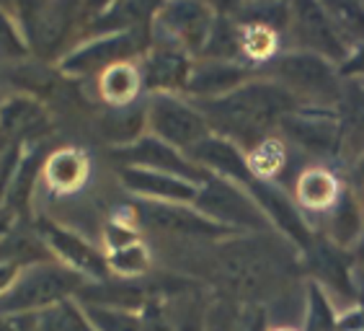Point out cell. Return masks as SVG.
I'll use <instances>...</instances> for the list:
<instances>
[{
    "mask_svg": "<svg viewBox=\"0 0 364 331\" xmlns=\"http://www.w3.org/2000/svg\"><path fill=\"white\" fill-rule=\"evenodd\" d=\"M204 114L210 130L225 140H232L243 150L279 132V122L297 109V99L287 88L259 75L235 91L218 99L194 101Z\"/></svg>",
    "mask_w": 364,
    "mask_h": 331,
    "instance_id": "6da1fadb",
    "label": "cell"
},
{
    "mask_svg": "<svg viewBox=\"0 0 364 331\" xmlns=\"http://www.w3.org/2000/svg\"><path fill=\"white\" fill-rule=\"evenodd\" d=\"M259 75L269 78L282 88H287L300 106L310 109H333L338 112L343 96V80L341 73L333 63L323 60L310 52L284 50L269 60L261 68Z\"/></svg>",
    "mask_w": 364,
    "mask_h": 331,
    "instance_id": "7a4b0ae2",
    "label": "cell"
},
{
    "mask_svg": "<svg viewBox=\"0 0 364 331\" xmlns=\"http://www.w3.org/2000/svg\"><path fill=\"white\" fill-rule=\"evenodd\" d=\"M88 285L83 275L68 269L60 261H42L34 267L21 269V275L0 295V313H23L39 316L44 310L73 300Z\"/></svg>",
    "mask_w": 364,
    "mask_h": 331,
    "instance_id": "3957f363",
    "label": "cell"
},
{
    "mask_svg": "<svg viewBox=\"0 0 364 331\" xmlns=\"http://www.w3.org/2000/svg\"><path fill=\"white\" fill-rule=\"evenodd\" d=\"M215 21H218L215 3H194V0L161 3L150 21V36L153 42L178 47L194 60H199Z\"/></svg>",
    "mask_w": 364,
    "mask_h": 331,
    "instance_id": "277c9868",
    "label": "cell"
},
{
    "mask_svg": "<svg viewBox=\"0 0 364 331\" xmlns=\"http://www.w3.org/2000/svg\"><path fill=\"white\" fill-rule=\"evenodd\" d=\"M194 207L220 226L235 233H272V223L267 220L259 202L251 197V191L220 177H207L199 186Z\"/></svg>",
    "mask_w": 364,
    "mask_h": 331,
    "instance_id": "5b68a950",
    "label": "cell"
},
{
    "mask_svg": "<svg viewBox=\"0 0 364 331\" xmlns=\"http://www.w3.org/2000/svg\"><path fill=\"white\" fill-rule=\"evenodd\" d=\"M147 132L189 153L196 142L210 137L212 130L191 99L181 93H158L147 96Z\"/></svg>",
    "mask_w": 364,
    "mask_h": 331,
    "instance_id": "8992f818",
    "label": "cell"
},
{
    "mask_svg": "<svg viewBox=\"0 0 364 331\" xmlns=\"http://www.w3.org/2000/svg\"><path fill=\"white\" fill-rule=\"evenodd\" d=\"M150 42H145L137 28L132 31H119V34L88 36L85 42L75 44L60 57V70L65 75H101L109 68L119 63H137L147 52Z\"/></svg>",
    "mask_w": 364,
    "mask_h": 331,
    "instance_id": "52a82bcc",
    "label": "cell"
},
{
    "mask_svg": "<svg viewBox=\"0 0 364 331\" xmlns=\"http://www.w3.org/2000/svg\"><path fill=\"white\" fill-rule=\"evenodd\" d=\"M11 14L23 31L28 52L39 57H55L68 42L75 26V14L83 6L75 3H11Z\"/></svg>",
    "mask_w": 364,
    "mask_h": 331,
    "instance_id": "ba28073f",
    "label": "cell"
},
{
    "mask_svg": "<svg viewBox=\"0 0 364 331\" xmlns=\"http://www.w3.org/2000/svg\"><path fill=\"white\" fill-rule=\"evenodd\" d=\"M134 223L147 231L163 233V236H178V238H202V241H223L232 236H243L230 228L220 226L215 220L196 210L194 204H173V202H132Z\"/></svg>",
    "mask_w": 364,
    "mask_h": 331,
    "instance_id": "9c48e42d",
    "label": "cell"
},
{
    "mask_svg": "<svg viewBox=\"0 0 364 331\" xmlns=\"http://www.w3.org/2000/svg\"><path fill=\"white\" fill-rule=\"evenodd\" d=\"M289 50L310 52L341 68L351 50L331 21L323 3H292V23L287 28Z\"/></svg>",
    "mask_w": 364,
    "mask_h": 331,
    "instance_id": "30bf717a",
    "label": "cell"
},
{
    "mask_svg": "<svg viewBox=\"0 0 364 331\" xmlns=\"http://www.w3.org/2000/svg\"><path fill=\"white\" fill-rule=\"evenodd\" d=\"M279 135L289 148L313 158H338L341 155V120L333 109L297 106L279 122Z\"/></svg>",
    "mask_w": 364,
    "mask_h": 331,
    "instance_id": "8fae6325",
    "label": "cell"
},
{
    "mask_svg": "<svg viewBox=\"0 0 364 331\" xmlns=\"http://www.w3.org/2000/svg\"><path fill=\"white\" fill-rule=\"evenodd\" d=\"M302 261L308 264L310 280L316 282V285H321L333 298V303L338 308L341 310L357 308L359 277H357V269L351 267L357 261V256L343 251V248H336L326 238H318L316 246L302 256Z\"/></svg>",
    "mask_w": 364,
    "mask_h": 331,
    "instance_id": "7c38bea8",
    "label": "cell"
},
{
    "mask_svg": "<svg viewBox=\"0 0 364 331\" xmlns=\"http://www.w3.org/2000/svg\"><path fill=\"white\" fill-rule=\"evenodd\" d=\"M114 161L119 163V169H145V171H161V174H171V177H181L186 182L202 186L207 182V171H202L196 163L186 158V153L176 150L173 145L163 142L161 137L147 132L137 142L127 145V148H114L109 153Z\"/></svg>",
    "mask_w": 364,
    "mask_h": 331,
    "instance_id": "4fadbf2b",
    "label": "cell"
},
{
    "mask_svg": "<svg viewBox=\"0 0 364 331\" xmlns=\"http://www.w3.org/2000/svg\"><path fill=\"white\" fill-rule=\"evenodd\" d=\"M248 191L259 202V207L264 210L274 231L279 233L284 241H289L302 256L316 246L318 238L313 236L310 223L305 220V215H302V210L297 207V202L292 199L289 191L282 189L277 182H264V179H256L248 186Z\"/></svg>",
    "mask_w": 364,
    "mask_h": 331,
    "instance_id": "5bb4252c",
    "label": "cell"
},
{
    "mask_svg": "<svg viewBox=\"0 0 364 331\" xmlns=\"http://www.w3.org/2000/svg\"><path fill=\"white\" fill-rule=\"evenodd\" d=\"M36 233L44 238L55 261L65 264V267L77 272V275H83L88 282H104L112 277L106 254H101L93 243H88L75 231H68V228L57 226V223L44 220V223L36 226Z\"/></svg>",
    "mask_w": 364,
    "mask_h": 331,
    "instance_id": "9a60e30c",
    "label": "cell"
},
{
    "mask_svg": "<svg viewBox=\"0 0 364 331\" xmlns=\"http://www.w3.org/2000/svg\"><path fill=\"white\" fill-rule=\"evenodd\" d=\"M137 68L142 78V91L147 96H158V93H181L183 96L191 68H194V57L171 44L150 42L147 52L137 60Z\"/></svg>",
    "mask_w": 364,
    "mask_h": 331,
    "instance_id": "2e32d148",
    "label": "cell"
},
{
    "mask_svg": "<svg viewBox=\"0 0 364 331\" xmlns=\"http://www.w3.org/2000/svg\"><path fill=\"white\" fill-rule=\"evenodd\" d=\"M49 132V114L26 93H16L0 101V153L21 145L42 142Z\"/></svg>",
    "mask_w": 364,
    "mask_h": 331,
    "instance_id": "e0dca14e",
    "label": "cell"
},
{
    "mask_svg": "<svg viewBox=\"0 0 364 331\" xmlns=\"http://www.w3.org/2000/svg\"><path fill=\"white\" fill-rule=\"evenodd\" d=\"M191 163H196L202 171H207L210 177L228 179V182L238 184L243 189H248L256 182V174L251 171L248 155L240 145L232 140H225L220 135L212 132L210 137H204L202 142H196L194 148L186 153Z\"/></svg>",
    "mask_w": 364,
    "mask_h": 331,
    "instance_id": "ac0fdd59",
    "label": "cell"
},
{
    "mask_svg": "<svg viewBox=\"0 0 364 331\" xmlns=\"http://www.w3.org/2000/svg\"><path fill=\"white\" fill-rule=\"evenodd\" d=\"M253 78H259V73L253 70L251 65L220 63V60H194L183 96L191 101L218 99V96H225V93L245 85Z\"/></svg>",
    "mask_w": 364,
    "mask_h": 331,
    "instance_id": "d6986e66",
    "label": "cell"
},
{
    "mask_svg": "<svg viewBox=\"0 0 364 331\" xmlns=\"http://www.w3.org/2000/svg\"><path fill=\"white\" fill-rule=\"evenodd\" d=\"M119 182L134 199L147 202H173V204H194L199 186L181 177H171L161 171L145 169H119Z\"/></svg>",
    "mask_w": 364,
    "mask_h": 331,
    "instance_id": "ffe728a7",
    "label": "cell"
},
{
    "mask_svg": "<svg viewBox=\"0 0 364 331\" xmlns=\"http://www.w3.org/2000/svg\"><path fill=\"white\" fill-rule=\"evenodd\" d=\"M323 220H326V231L321 238L357 256L364 238V202L357 191L351 186H343L338 202L323 215Z\"/></svg>",
    "mask_w": 364,
    "mask_h": 331,
    "instance_id": "44dd1931",
    "label": "cell"
},
{
    "mask_svg": "<svg viewBox=\"0 0 364 331\" xmlns=\"http://www.w3.org/2000/svg\"><path fill=\"white\" fill-rule=\"evenodd\" d=\"M346 184L338 182V177L328 166H308L297 174L292 184V199L302 212L308 215H326V212L338 202Z\"/></svg>",
    "mask_w": 364,
    "mask_h": 331,
    "instance_id": "7402d4cb",
    "label": "cell"
},
{
    "mask_svg": "<svg viewBox=\"0 0 364 331\" xmlns=\"http://www.w3.org/2000/svg\"><path fill=\"white\" fill-rule=\"evenodd\" d=\"M98 135L114 148H127L147 135V99L127 106H109L96 122Z\"/></svg>",
    "mask_w": 364,
    "mask_h": 331,
    "instance_id": "603a6c76",
    "label": "cell"
},
{
    "mask_svg": "<svg viewBox=\"0 0 364 331\" xmlns=\"http://www.w3.org/2000/svg\"><path fill=\"white\" fill-rule=\"evenodd\" d=\"M338 120H341V155L338 161L346 166L364 155V83L362 80H346L343 96L338 104Z\"/></svg>",
    "mask_w": 364,
    "mask_h": 331,
    "instance_id": "cb8c5ba5",
    "label": "cell"
},
{
    "mask_svg": "<svg viewBox=\"0 0 364 331\" xmlns=\"http://www.w3.org/2000/svg\"><path fill=\"white\" fill-rule=\"evenodd\" d=\"M42 177L52 191H60V194L75 191L88 179V158L77 148H60L47 155Z\"/></svg>",
    "mask_w": 364,
    "mask_h": 331,
    "instance_id": "d4e9b609",
    "label": "cell"
},
{
    "mask_svg": "<svg viewBox=\"0 0 364 331\" xmlns=\"http://www.w3.org/2000/svg\"><path fill=\"white\" fill-rule=\"evenodd\" d=\"M218 8L238 26H264L287 34L292 23V3H225Z\"/></svg>",
    "mask_w": 364,
    "mask_h": 331,
    "instance_id": "484cf974",
    "label": "cell"
},
{
    "mask_svg": "<svg viewBox=\"0 0 364 331\" xmlns=\"http://www.w3.org/2000/svg\"><path fill=\"white\" fill-rule=\"evenodd\" d=\"M98 93L109 106H127L140 101L142 78L137 63H119L98 75Z\"/></svg>",
    "mask_w": 364,
    "mask_h": 331,
    "instance_id": "4316f807",
    "label": "cell"
},
{
    "mask_svg": "<svg viewBox=\"0 0 364 331\" xmlns=\"http://www.w3.org/2000/svg\"><path fill=\"white\" fill-rule=\"evenodd\" d=\"M338 321H341V308L333 303V298L313 280L305 282L302 331H338Z\"/></svg>",
    "mask_w": 364,
    "mask_h": 331,
    "instance_id": "83f0119b",
    "label": "cell"
},
{
    "mask_svg": "<svg viewBox=\"0 0 364 331\" xmlns=\"http://www.w3.org/2000/svg\"><path fill=\"white\" fill-rule=\"evenodd\" d=\"M248 155V163H251V171L256 174V179H264V182H274L282 171L287 169V158H289V145L284 137H267V140L256 142L251 150H245Z\"/></svg>",
    "mask_w": 364,
    "mask_h": 331,
    "instance_id": "f1b7e54d",
    "label": "cell"
},
{
    "mask_svg": "<svg viewBox=\"0 0 364 331\" xmlns=\"http://www.w3.org/2000/svg\"><path fill=\"white\" fill-rule=\"evenodd\" d=\"M328 11L331 21L341 34V39L349 44V50H357L364 44V3L357 0H328L323 3Z\"/></svg>",
    "mask_w": 364,
    "mask_h": 331,
    "instance_id": "f546056e",
    "label": "cell"
},
{
    "mask_svg": "<svg viewBox=\"0 0 364 331\" xmlns=\"http://www.w3.org/2000/svg\"><path fill=\"white\" fill-rule=\"evenodd\" d=\"M36 331H96L83 303L73 298L36 316Z\"/></svg>",
    "mask_w": 364,
    "mask_h": 331,
    "instance_id": "4dcf8cb0",
    "label": "cell"
},
{
    "mask_svg": "<svg viewBox=\"0 0 364 331\" xmlns=\"http://www.w3.org/2000/svg\"><path fill=\"white\" fill-rule=\"evenodd\" d=\"M106 261H109V272L117 275L119 280H140V277L147 275L150 267H153L150 248H147L142 241H134L129 246L106 251Z\"/></svg>",
    "mask_w": 364,
    "mask_h": 331,
    "instance_id": "1f68e13d",
    "label": "cell"
},
{
    "mask_svg": "<svg viewBox=\"0 0 364 331\" xmlns=\"http://www.w3.org/2000/svg\"><path fill=\"white\" fill-rule=\"evenodd\" d=\"M83 308L96 331H145L142 310L112 308V305H93V303H83Z\"/></svg>",
    "mask_w": 364,
    "mask_h": 331,
    "instance_id": "d6a6232c",
    "label": "cell"
},
{
    "mask_svg": "<svg viewBox=\"0 0 364 331\" xmlns=\"http://www.w3.org/2000/svg\"><path fill=\"white\" fill-rule=\"evenodd\" d=\"M166 303H168L173 331H207V308L196 298V293L178 290Z\"/></svg>",
    "mask_w": 364,
    "mask_h": 331,
    "instance_id": "836d02e7",
    "label": "cell"
},
{
    "mask_svg": "<svg viewBox=\"0 0 364 331\" xmlns=\"http://www.w3.org/2000/svg\"><path fill=\"white\" fill-rule=\"evenodd\" d=\"M0 55L8 57H26L28 44L23 39V31L14 19L11 8L0 3Z\"/></svg>",
    "mask_w": 364,
    "mask_h": 331,
    "instance_id": "e575fe53",
    "label": "cell"
},
{
    "mask_svg": "<svg viewBox=\"0 0 364 331\" xmlns=\"http://www.w3.org/2000/svg\"><path fill=\"white\" fill-rule=\"evenodd\" d=\"M343 80H364V44L357 47V50H351L349 60L338 68Z\"/></svg>",
    "mask_w": 364,
    "mask_h": 331,
    "instance_id": "d590c367",
    "label": "cell"
},
{
    "mask_svg": "<svg viewBox=\"0 0 364 331\" xmlns=\"http://www.w3.org/2000/svg\"><path fill=\"white\" fill-rule=\"evenodd\" d=\"M0 331H36V316L0 313Z\"/></svg>",
    "mask_w": 364,
    "mask_h": 331,
    "instance_id": "8d00e7d4",
    "label": "cell"
},
{
    "mask_svg": "<svg viewBox=\"0 0 364 331\" xmlns=\"http://www.w3.org/2000/svg\"><path fill=\"white\" fill-rule=\"evenodd\" d=\"M346 186L357 191L364 189V155H359L357 161L346 166Z\"/></svg>",
    "mask_w": 364,
    "mask_h": 331,
    "instance_id": "74e56055",
    "label": "cell"
},
{
    "mask_svg": "<svg viewBox=\"0 0 364 331\" xmlns=\"http://www.w3.org/2000/svg\"><path fill=\"white\" fill-rule=\"evenodd\" d=\"M16 223H18V215H16L11 207H6V204H3V207H0V238H6L8 233L14 231Z\"/></svg>",
    "mask_w": 364,
    "mask_h": 331,
    "instance_id": "f35d334b",
    "label": "cell"
},
{
    "mask_svg": "<svg viewBox=\"0 0 364 331\" xmlns=\"http://www.w3.org/2000/svg\"><path fill=\"white\" fill-rule=\"evenodd\" d=\"M354 191H357V189H354ZM357 194L362 197V202H364V189H362V191H357ZM357 259H359V261L364 259V238H362V246H359V251H357Z\"/></svg>",
    "mask_w": 364,
    "mask_h": 331,
    "instance_id": "ab89813d",
    "label": "cell"
},
{
    "mask_svg": "<svg viewBox=\"0 0 364 331\" xmlns=\"http://www.w3.org/2000/svg\"><path fill=\"white\" fill-rule=\"evenodd\" d=\"M269 331H302V329H294V326H269Z\"/></svg>",
    "mask_w": 364,
    "mask_h": 331,
    "instance_id": "60d3db41",
    "label": "cell"
},
{
    "mask_svg": "<svg viewBox=\"0 0 364 331\" xmlns=\"http://www.w3.org/2000/svg\"><path fill=\"white\" fill-rule=\"evenodd\" d=\"M362 264H364V259H362ZM362 275H364V267H362Z\"/></svg>",
    "mask_w": 364,
    "mask_h": 331,
    "instance_id": "b9f144b4",
    "label": "cell"
},
{
    "mask_svg": "<svg viewBox=\"0 0 364 331\" xmlns=\"http://www.w3.org/2000/svg\"><path fill=\"white\" fill-rule=\"evenodd\" d=\"M362 83H364V80H362Z\"/></svg>",
    "mask_w": 364,
    "mask_h": 331,
    "instance_id": "7bdbcfd3",
    "label": "cell"
}]
</instances>
